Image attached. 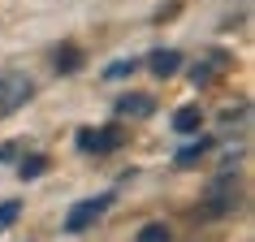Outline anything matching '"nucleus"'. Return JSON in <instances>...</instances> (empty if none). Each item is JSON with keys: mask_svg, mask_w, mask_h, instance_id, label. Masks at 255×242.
Instances as JSON below:
<instances>
[{"mask_svg": "<svg viewBox=\"0 0 255 242\" xmlns=\"http://www.w3.org/2000/svg\"><path fill=\"white\" fill-rule=\"evenodd\" d=\"M134 69H138V61H113V65L104 69V78H130Z\"/></svg>", "mask_w": 255, "mask_h": 242, "instance_id": "ddd939ff", "label": "nucleus"}, {"mask_svg": "<svg viewBox=\"0 0 255 242\" xmlns=\"http://www.w3.org/2000/svg\"><path fill=\"white\" fill-rule=\"evenodd\" d=\"M225 69H229V52H221V48H208V52H203L199 61L190 65V82H195V87H212V82L221 78Z\"/></svg>", "mask_w": 255, "mask_h": 242, "instance_id": "39448f33", "label": "nucleus"}, {"mask_svg": "<svg viewBox=\"0 0 255 242\" xmlns=\"http://www.w3.org/2000/svg\"><path fill=\"white\" fill-rule=\"evenodd\" d=\"M113 199H117L113 190L95 195V199H78V203H74V208L65 212V234H82V229H91L95 221H100V216L113 208Z\"/></svg>", "mask_w": 255, "mask_h": 242, "instance_id": "f257e3e1", "label": "nucleus"}, {"mask_svg": "<svg viewBox=\"0 0 255 242\" xmlns=\"http://www.w3.org/2000/svg\"><path fill=\"white\" fill-rule=\"evenodd\" d=\"M199 125H203L199 104H182V108L173 113V130H177V134H199Z\"/></svg>", "mask_w": 255, "mask_h": 242, "instance_id": "6e6552de", "label": "nucleus"}, {"mask_svg": "<svg viewBox=\"0 0 255 242\" xmlns=\"http://www.w3.org/2000/svg\"><path fill=\"white\" fill-rule=\"evenodd\" d=\"M78 65H82V52L74 43H61V48H56V69H61V74H74Z\"/></svg>", "mask_w": 255, "mask_h": 242, "instance_id": "9d476101", "label": "nucleus"}, {"mask_svg": "<svg viewBox=\"0 0 255 242\" xmlns=\"http://www.w3.org/2000/svg\"><path fill=\"white\" fill-rule=\"evenodd\" d=\"M138 242H169V229L164 225H143L138 229Z\"/></svg>", "mask_w": 255, "mask_h": 242, "instance_id": "4468645a", "label": "nucleus"}, {"mask_svg": "<svg viewBox=\"0 0 255 242\" xmlns=\"http://www.w3.org/2000/svg\"><path fill=\"white\" fill-rule=\"evenodd\" d=\"M13 151H17V143H0V164L9 160V156H13Z\"/></svg>", "mask_w": 255, "mask_h": 242, "instance_id": "2eb2a0df", "label": "nucleus"}, {"mask_svg": "<svg viewBox=\"0 0 255 242\" xmlns=\"http://www.w3.org/2000/svg\"><path fill=\"white\" fill-rule=\"evenodd\" d=\"M147 69L156 74V78H173L177 69H182V52H173V48H156V52L147 56Z\"/></svg>", "mask_w": 255, "mask_h": 242, "instance_id": "423d86ee", "label": "nucleus"}, {"mask_svg": "<svg viewBox=\"0 0 255 242\" xmlns=\"http://www.w3.org/2000/svg\"><path fill=\"white\" fill-rule=\"evenodd\" d=\"M30 95H35V82H30L26 74H17V69L0 74V117L17 113V108H22V104L30 100Z\"/></svg>", "mask_w": 255, "mask_h": 242, "instance_id": "7ed1b4c3", "label": "nucleus"}, {"mask_svg": "<svg viewBox=\"0 0 255 242\" xmlns=\"http://www.w3.org/2000/svg\"><path fill=\"white\" fill-rule=\"evenodd\" d=\"M17 216H22V203H17V199H4V203H0V234L13 225Z\"/></svg>", "mask_w": 255, "mask_h": 242, "instance_id": "f8f14e48", "label": "nucleus"}, {"mask_svg": "<svg viewBox=\"0 0 255 242\" xmlns=\"http://www.w3.org/2000/svg\"><path fill=\"white\" fill-rule=\"evenodd\" d=\"M238 208V186H229V173H221L208 186V195H203V203H199V216L203 221H212V216H229Z\"/></svg>", "mask_w": 255, "mask_h": 242, "instance_id": "f03ea898", "label": "nucleus"}, {"mask_svg": "<svg viewBox=\"0 0 255 242\" xmlns=\"http://www.w3.org/2000/svg\"><path fill=\"white\" fill-rule=\"evenodd\" d=\"M126 143V130H121L117 121L104 125V130H78V151H95V156H108V151H117Z\"/></svg>", "mask_w": 255, "mask_h": 242, "instance_id": "20e7f679", "label": "nucleus"}, {"mask_svg": "<svg viewBox=\"0 0 255 242\" xmlns=\"http://www.w3.org/2000/svg\"><path fill=\"white\" fill-rule=\"evenodd\" d=\"M208 147H212V138H199V143H190V147L177 151V169H195V164L208 156Z\"/></svg>", "mask_w": 255, "mask_h": 242, "instance_id": "1a4fd4ad", "label": "nucleus"}, {"mask_svg": "<svg viewBox=\"0 0 255 242\" xmlns=\"http://www.w3.org/2000/svg\"><path fill=\"white\" fill-rule=\"evenodd\" d=\"M113 113L117 117H151L156 113V100L151 95H121L117 104H113Z\"/></svg>", "mask_w": 255, "mask_h": 242, "instance_id": "0eeeda50", "label": "nucleus"}, {"mask_svg": "<svg viewBox=\"0 0 255 242\" xmlns=\"http://www.w3.org/2000/svg\"><path fill=\"white\" fill-rule=\"evenodd\" d=\"M17 173H22V182L43 177V173H48V156H30V160H22V164H17Z\"/></svg>", "mask_w": 255, "mask_h": 242, "instance_id": "9b49d317", "label": "nucleus"}]
</instances>
